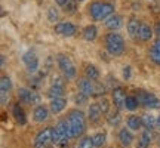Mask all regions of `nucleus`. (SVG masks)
I'll use <instances>...</instances> for the list:
<instances>
[{"mask_svg": "<svg viewBox=\"0 0 160 148\" xmlns=\"http://www.w3.org/2000/svg\"><path fill=\"white\" fill-rule=\"evenodd\" d=\"M114 5L111 2H101L95 0L88 6V12L93 21H105L110 15L114 13Z\"/></svg>", "mask_w": 160, "mask_h": 148, "instance_id": "1", "label": "nucleus"}, {"mask_svg": "<svg viewBox=\"0 0 160 148\" xmlns=\"http://www.w3.org/2000/svg\"><path fill=\"white\" fill-rule=\"evenodd\" d=\"M104 45H105V51L108 52L111 57H120L126 49L123 36L120 33H116V31H111V33L105 36Z\"/></svg>", "mask_w": 160, "mask_h": 148, "instance_id": "2", "label": "nucleus"}, {"mask_svg": "<svg viewBox=\"0 0 160 148\" xmlns=\"http://www.w3.org/2000/svg\"><path fill=\"white\" fill-rule=\"evenodd\" d=\"M70 126H71V131H73V136L80 138L83 136V133L88 129V123H86V116L83 111L80 110H71L67 116Z\"/></svg>", "mask_w": 160, "mask_h": 148, "instance_id": "3", "label": "nucleus"}, {"mask_svg": "<svg viewBox=\"0 0 160 148\" xmlns=\"http://www.w3.org/2000/svg\"><path fill=\"white\" fill-rule=\"evenodd\" d=\"M57 65L65 79H74L76 77L77 68H76L74 62L71 61V58H70L68 55H65V53H58L57 55Z\"/></svg>", "mask_w": 160, "mask_h": 148, "instance_id": "4", "label": "nucleus"}, {"mask_svg": "<svg viewBox=\"0 0 160 148\" xmlns=\"http://www.w3.org/2000/svg\"><path fill=\"white\" fill-rule=\"evenodd\" d=\"M137 98L139 105L145 110H159L160 108V98H157L153 92L137 91Z\"/></svg>", "mask_w": 160, "mask_h": 148, "instance_id": "5", "label": "nucleus"}, {"mask_svg": "<svg viewBox=\"0 0 160 148\" xmlns=\"http://www.w3.org/2000/svg\"><path fill=\"white\" fill-rule=\"evenodd\" d=\"M18 101L24 105H40L42 102V96L36 91H33L31 87H19L18 89Z\"/></svg>", "mask_w": 160, "mask_h": 148, "instance_id": "6", "label": "nucleus"}, {"mask_svg": "<svg viewBox=\"0 0 160 148\" xmlns=\"http://www.w3.org/2000/svg\"><path fill=\"white\" fill-rule=\"evenodd\" d=\"M52 131L53 127H43L42 131L37 132L33 141V147L34 148H51L52 144Z\"/></svg>", "mask_w": 160, "mask_h": 148, "instance_id": "7", "label": "nucleus"}, {"mask_svg": "<svg viewBox=\"0 0 160 148\" xmlns=\"http://www.w3.org/2000/svg\"><path fill=\"white\" fill-rule=\"evenodd\" d=\"M53 33L62 37H74L77 33V27L70 21H61L53 25Z\"/></svg>", "mask_w": 160, "mask_h": 148, "instance_id": "8", "label": "nucleus"}, {"mask_svg": "<svg viewBox=\"0 0 160 148\" xmlns=\"http://www.w3.org/2000/svg\"><path fill=\"white\" fill-rule=\"evenodd\" d=\"M22 62H24V65H25V68H27L28 73L36 74L37 71H39L40 61H39V58H37V55H36L33 51H28V52L24 53L22 55Z\"/></svg>", "mask_w": 160, "mask_h": 148, "instance_id": "9", "label": "nucleus"}, {"mask_svg": "<svg viewBox=\"0 0 160 148\" xmlns=\"http://www.w3.org/2000/svg\"><path fill=\"white\" fill-rule=\"evenodd\" d=\"M12 91V80L9 76H2L0 79V102L5 107L9 102V95Z\"/></svg>", "mask_w": 160, "mask_h": 148, "instance_id": "10", "label": "nucleus"}, {"mask_svg": "<svg viewBox=\"0 0 160 148\" xmlns=\"http://www.w3.org/2000/svg\"><path fill=\"white\" fill-rule=\"evenodd\" d=\"M126 92L123 87H114L111 91V99H113V105L116 107V110H125V102H126Z\"/></svg>", "mask_w": 160, "mask_h": 148, "instance_id": "11", "label": "nucleus"}, {"mask_svg": "<svg viewBox=\"0 0 160 148\" xmlns=\"http://www.w3.org/2000/svg\"><path fill=\"white\" fill-rule=\"evenodd\" d=\"M77 87H79V92L85 93L86 96H95V81L88 79L86 76L83 79H79Z\"/></svg>", "mask_w": 160, "mask_h": 148, "instance_id": "12", "label": "nucleus"}, {"mask_svg": "<svg viewBox=\"0 0 160 148\" xmlns=\"http://www.w3.org/2000/svg\"><path fill=\"white\" fill-rule=\"evenodd\" d=\"M49 116H51V108H48L46 105H37L33 110V120L36 123H45L49 120Z\"/></svg>", "mask_w": 160, "mask_h": 148, "instance_id": "13", "label": "nucleus"}, {"mask_svg": "<svg viewBox=\"0 0 160 148\" xmlns=\"http://www.w3.org/2000/svg\"><path fill=\"white\" fill-rule=\"evenodd\" d=\"M117 139H119V142L122 147H131L132 144H133V139H135V136H133V132L129 129V127H122L119 131V135H117Z\"/></svg>", "mask_w": 160, "mask_h": 148, "instance_id": "14", "label": "nucleus"}, {"mask_svg": "<svg viewBox=\"0 0 160 148\" xmlns=\"http://www.w3.org/2000/svg\"><path fill=\"white\" fill-rule=\"evenodd\" d=\"M104 25H105V28L110 30V31H117V30L123 25V17L119 15V13H113V15H110V17L104 21Z\"/></svg>", "mask_w": 160, "mask_h": 148, "instance_id": "15", "label": "nucleus"}, {"mask_svg": "<svg viewBox=\"0 0 160 148\" xmlns=\"http://www.w3.org/2000/svg\"><path fill=\"white\" fill-rule=\"evenodd\" d=\"M12 116H13V119H15V121H17L18 125H21V126L27 125V116H25V111H24L21 102L12 105Z\"/></svg>", "mask_w": 160, "mask_h": 148, "instance_id": "16", "label": "nucleus"}, {"mask_svg": "<svg viewBox=\"0 0 160 148\" xmlns=\"http://www.w3.org/2000/svg\"><path fill=\"white\" fill-rule=\"evenodd\" d=\"M102 117V111L99 107V102H92L88 108V120L91 123H98Z\"/></svg>", "mask_w": 160, "mask_h": 148, "instance_id": "17", "label": "nucleus"}, {"mask_svg": "<svg viewBox=\"0 0 160 148\" xmlns=\"http://www.w3.org/2000/svg\"><path fill=\"white\" fill-rule=\"evenodd\" d=\"M57 129L61 132V135H62L68 142L71 141V139H74V136H73V131H71V126H70V123H68V120L67 119L59 120V121L57 123Z\"/></svg>", "mask_w": 160, "mask_h": 148, "instance_id": "18", "label": "nucleus"}, {"mask_svg": "<svg viewBox=\"0 0 160 148\" xmlns=\"http://www.w3.org/2000/svg\"><path fill=\"white\" fill-rule=\"evenodd\" d=\"M141 21L138 19L137 17H131L129 21L126 24V28H128V33L132 39H138V33H139V28H141Z\"/></svg>", "mask_w": 160, "mask_h": 148, "instance_id": "19", "label": "nucleus"}, {"mask_svg": "<svg viewBox=\"0 0 160 148\" xmlns=\"http://www.w3.org/2000/svg\"><path fill=\"white\" fill-rule=\"evenodd\" d=\"M65 107H67V99H65L64 96L53 98V99H51V102H49V108H51L52 114L62 113L64 110H65Z\"/></svg>", "mask_w": 160, "mask_h": 148, "instance_id": "20", "label": "nucleus"}, {"mask_svg": "<svg viewBox=\"0 0 160 148\" xmlns=\"http://www.w3.org/2000/svg\"><path fill=\"white\" fill-rule=\"evenodd\" d=\"M126 126L131 129L132 132H138L141 131L142 126V117L141 116H137V114H131L128 119H126Z\"/></svg>", "mask_w": 160, "mask_h": 148, "instance_id": "21", "label": "nucleus"}, {"mask_svg": "<svg viewBox=\"0 0 160 148\" xmlns=\"http://www.w3.org/2000/svg\"><path fill=\"white\" fill-rule=\"evenodd\" d=\"M150 59L154 65L160 67V37H157L150 47Z\"/></svg>", "mask_w": 160, "mask_h": 148, "instance_id": "22", "label": "nucleus"}, {"mask_svg": "<svg viewBox=\"0 0 160 148\" xmlns=\"http://www.w3.org/2000/svg\"><path fill=\"white\" fill-rule=\"evenodd\" d=\"M153 131H148V129H144L142 133L139 135V139H138V144H137V148H148L150 144L153 142Z\"/></svg>", "mask_w": 160, "mask_h": 148, "instance_id": "23", "label": "nucleus"}, {"mask_svg": "<svg viewBox=\"0 0 160 148\" xmlns=\"http://www.w3.org/2000/svg\"><path fill=\"white\" fill-rule=\"evenodd\" d=\"M153 34H154V28L150 27L147 22L141 24V28H139V33H138V40L141 42H150L153 39Z\"/></svg>", "mask_w": 160, "mask_h": 148, "instance_id": "24", "label": "nucleus"}, {"mask_svg": "<svg viewBox=\"0 0 160 148\" xmlns=\"http://www.w3.org/2000/svg\"><path fill=\"white\" fill-rule=\"evenodd\" d=\"M141 117H142L144 129H148V131L157 129V117H156V116H153L151 113H145V114H142Z\"/></svg>", "mask_w": 160, "mask_h": 148, "instance_id": "25", "label": "nucleus"}, {"mask_svg": "<svg viewBox=\"0 0 160 148\" xmlns=\"http://www.w3.org/2000/svg\"><path fill=\"white\" fill-rule=\"evenodd\" d=\"M82 37H83L86 42H93V40L98 37V28L93 24L86 25L85 28H83V31H82Z\"/></svg>", "mask_w": 160, "mask_h": 148, "instance_id": "26", "label": "nucleus"}, {"mask_svg": "<svg viewBox=\"0 0 160 148\" xmlns=\"http://www.w3.org/2000/svg\"><path fill=\"white\" fill-rule=\"evenodd\" d=\"M105 120H107V125L111 126V127H117L122 123V116H120V111H113V113H108L105 116Z\"/></svg>", "mask_w": 160, "mask_h": 148, "instance_id": "27", "label": "nucleus"}, {"mask_svg": "<svg viewBox=\"0 0 160 148\" xmlns=\"http://www.w3.org/2000/svg\"><path fill=\"white\" fill-rule=\"evenodd\" d=\"M52 144L57 145V147H65V145L68 144V141H67V139L61 135V132L57 129V126H55L53 131H52Z\"/></svg>", "mask_w": 160, "mask_h": 148, "instance_id": "28", "label": "nucleus"}, {"mask_svg": "<svg viewBox=\"0 0 160 148\" xmlns=\"http://www.w3.org/2000/svg\"><path fill=\"white\" fill-rule=\"evenodd\" d=\"M85 76L88 79L93 80V81H98V79H99L101 74H99V70H98L93 64H88L86 68H85Z\"/></svg>", "mask_w": 160, "mask_h": 148, "instance_id": "29", "label": "nucleus"}, {"mask_svg": "<svg viewBox=\"0 0 160 148\" xmlns=\"http://www.w3.org/2000/svg\"><path fill=\"white\" fill-rule=\"evenodd\" d=\"M92 141H93V145L95 148H101L105 145V141H107V133L105 132H97L92 135Z\"/></svg>", "mask_w": 160, "mask_h": 148, "instance_id": "30", "label": "nucleus"}, {"mask_svg": "<svg viewBox=\"0 0 160 148\" xmlns=\"http://www.w3.org/2000/svg\"><path fill=\"white\" fill-rule=\"evenodd\" d=\"M79 0H68L65 5L62 6V11L64 13H67V15H74L76 12H77V7H79Z\"/></svg>", "mask_w": 160, "mask_h": 148, "instance_id": "31", "label": "nucleus"}, {"mask_svg": "<svg viewBox=\"0 0 160 148\" xmlns=\"http://www.w3.org/2000/svg\"><path fill=\"white\" fill-rule=\"evenodd\" d=\"M138 107H139V102H138L137 95H128V96H126V102H125V110H128V111H135Z\"/></svg>", "mask_w": 160, "mask_h": 148, "instance_id": "32", "label": "nucleus"}, {"mask_svg": "<svg viewBox=\"0 0 160 148\" xmlns=\"http://www.w3.org/2000/svg\"><path fill=\"white\" fill-rule=\"evenodd\" d=\"M65 93V89L64 87H57V86H49V89L46 92V95L49 99H53V98H61L64 96Z\"/></svg>", "mask_w": 160, "mask_h": 148, "instance_id": "33", "label": "nucleus"}, {"mask_svg": "<svg viewBox=\"0 0 160 148\" xmlns=\"http://www.w3.org/2000/svg\"><path fill=\"white\" fill-rule=\"evenodd\" d=\"M58 19H59V12H58L57 7L51 6V7L48 9V21L52 24H57Z\"/></svg>", "mask_w": 160, "mask_h": 148, "instance_id": "34", "label": "nucleus"}, {"mask_svg": "<svg viewBox=\"0 0 160 148\" xmlns=\"http://www.w3.org/2000/svg\"><path fill=\"white\" fill-rule=\"evenodd\" d=\"M79 148H95L92 136H83L79 142Z\"/></svg>", "mask_w": 160, "mask_h": 148, "instance_id": "35", "label": "nucleus"}, {"mask_svg": "<svg viewBox=\"0 0 160 148\" xmlns=\"http://www.w3.org/2000/svg\"><path fill=\"white\" fill-rule=\"evenodd\" d=\"M88 98L85 93H82V92H77L74 95V104H77V105H85L86 102H88Z\"/></svg>", "mask_w": 160, "mask_h": 148, "instance_id": "36", "label": "nucleus"}, {"mask_svg": "<svg viewBox=\"0 0 160 148\" xmlns=\"http://www.w3.org/2000/svg\"><path fill=\"white\" fill-rule=\"evenodd\" d=\"M51 86H57V87H64L65 89V80L59 76H53L51 80Z\"/></svg>", "mask_w": 160, "mask_h": 148, "instance_id": "37", "label": "nucleus"}, {"mask_svg": "<svg viewBox=\"0 0 160 148\" xmlns=\"http://www.w3.org/2000/svg\"><path fill=\"white\" fill-rule=\"evenodd\" d=\"M98 102H99V107H101L102 114H108L110 113V101L107 99V98H101Z\"/></svg>", "mask_w": 160, "mask_h": 148, "instance_id": "38", "label": "nucleus"}, {"mask_svg": "<svg viewBox=\"0 0 160 148\" xmlns=\"http://www.w3.org/2000/svg\"><path fill=\"white\" fill-rule=\"evenodd\" d=\"M123 79L125 80H131L132 77V68L129 67V65H126V67H123Z\"/></svg>", "mask_w": 160, "mask_h": 148, "instance_id": "39", "label": "nucleus"}, {"mask_svg": "<svg viewBox=\"0 0 160 148\" xmlns=\"http://www.w3.org/2000/svg\"><path fill=\"white\" fill-rule=\"evenodd\" d=\"M104 86H101L98 81H95V96H102L104 95Z\"/></svg>", "mask_w": 160, "mask_h": 148, "instance_id": "40", "label": "nucleus"}, {"mask_svg": "<svg viewBox=\"0 0 160 148\" xmlns=\"http://www.w3.org/2000/svg\"><path fill=\"white\" fill-rule=\"evenodd\" d=\"M154 34H157V37H160V21L156 22L154 25Z\"/></svg>", "mask_w": 160, "mask_h": 148, "instance_id": "41", "label": "nucleus"}, {"mask_svg": "<svg viewBox=\"0 0 160 148\" xmlns=\"http://www.w3.org/2000/svg\"><path fill=\"white\" fill-rule=\"evenodd\" d=\"M67 2H68V0H55V3H57L58 6H61V7H62V6L65 5Z\"/></svg>", "mask_w": 160, "mask_h": 148, "instance_id": "42", "label": "nucleus"}, {"mask_svg": "<svg viewBox=\"0 0 160 148\" xmlns=\"http://www.w3.org/2000/svg\"><path fill=\"white\" fill-rule=\"evenodd\" d=\"M5 65H6V57L2 55V68H5Z\"/></svg>", "mask_w": 160, "mask_h": 148, "instance_id": "43", "label": "nucleus"}, {"mask_svg": "<svg viewBox=\"0 0 160 148\" xmlns=\"http://www.w3.org/2000/svg\"><path fill=\"white\" fill-rule=\"evenodd\" d=\"M157 129L160 131V114L157 116Z\"/></svg>", "mask_w": 160, "mask_h": 148, "instance_id": "44", "label": "nucleus"}, {"mask_svg": "<svg viewBox=\"0 0 160 148\" xmlns=\"http://www.w3.org/2000/svg\"><path fill=\"white\" fill-rule=\"evenodd\" d=\"M37 2H39V3H42V0H37Z\"/></svg>", "mask_w": 160, "mask_h": 148, "instance_id": "45", "label": "nucleus"}, {"mask_svg": "<svg viewBox=\"0 0 160 148\" xmlns=\"http://www.w3.org/2000/svg\"><path fill=\"white\" fill-rule=\"evenodd\" d=\"M151 2H157V0H151Z\"/></svg>", "mask_w": 160, "mask_h": 148, "instance_id": "46", "label": "nucleus"}, {"mask_svg": "<svg viewBox=\"0 0 160 148\" xmlns=\"http://www.w3.org/2000/svg\"><path fill=\"white\" fill-rule=\"evenodd\" d=\"M79 2H85V0H79Z\"/></svg>", "mask_w": 160, "mask_h": 148, "instance_id": "47", "label": "nucleus"}, {"mask_svg": "<svg viewBox=\"0 0 160 148\" xmlns=\"http://www.w3.org/2000/svg\"><path fill=\"white\" fill-rule=\"evenodd\" d=\"M159 145H160V139H159Z\"/></svg>", "mask_w": 160, "mask_h": 148, "instance_id": "48", "label": "nucleus"}]
</instances>
